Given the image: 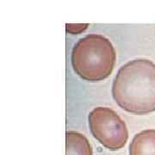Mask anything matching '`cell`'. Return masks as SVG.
<instances>
[{"mask_svg": "<svg viewBox=\"0 0 155 155\" xmlns=\"http://www.w3.org/2000/svg\"><path fill=\"white\" fill-rule=\"evenodd\" d=\"M112 96L127 112L145 115L155 111V64L136 59L122 66L112 84Z\"/></svg>", "mask_w": 155, "mask_h": 155, "instance_id": "1", "label": "cell"}, {"mask_svg": "<svg viewBox=\"0 0 155 155\" xmlns=\"http://www.w3.org/2000/svg\"><path fill=\"white\" fill-rule=\"evenodd\" d=\"M116 50L102 35L91 34L81 38L72 52V66L81 78L98 82L110 77L115 67Z\"/></svg>", "mask_w": 155, "mask_h": 155, "instance_id": "2", "label": "cell"}, {"mask_svg": "<svg viewBox=\"0 0 155 155\" xmlns=\"http://www.w3.org/2000/svg\"><path fill=\"white\" fill-rule=\"evenodd\" d=\"M90 130L101 145L111 151L122 148L127 141V125L116 111L108 107H97L88 116Z\"/></svg>", "mask_w": 155, "mask_h": 155, "instance_id": "3", "label": "cell"}, {"mask_svg": "<svg viewBox=\"0 0 155 155\" xmlns=\"http://www.w3.org/2000/svg\"><path fill=\"white\" fill-rule=\"evenodd\" d=\"M129 155H155V129H147L134 135Z\"/></svg>", "mask_w": 155, "mask_h": 155, "instance_id": "4", "label": "cell"}, {"mask_svg": "<svg viewBox=\"0 0 155 155\" xmlns=\"http://www.w3.org/2000/svg\"><path fill=\"white\" fill-rule=\"evenodd\" d=\"M66 138L67 155H93L91 146L84 134L75 131H68Z\"/></svg>", "mask_w": 155, "mask_h": 155, "instance_id": "5", "label": "cell"}, {"mask_svg": "<svg viewBox=\"0 0 155 155\" xmlns=\"http://www.w3.org/2000/svg\"><path fill=\"white\" fill-rule=\"evenodd\" d=\"M89 24L88 23H79V24H72V23H67L66 28H67V33L72 34H80L85 29H87Z\"/></svg>", "mask_w": 155, "mask_h": 155, "instance_id": "6", "label": "cell"}]
</instances>
